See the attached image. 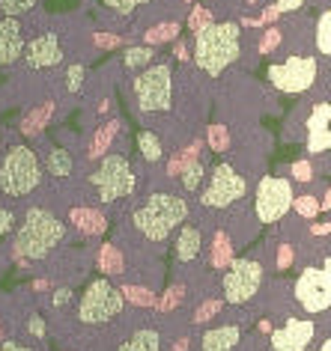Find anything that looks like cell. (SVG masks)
<instances>
[{
    "instance_id": "cell-13",
    "label": "cell",
    "mask_w": 331,
    "mask_h": 351,
    "mask_svg": "<svg viewBox=\"0 0 331 351\" xmlns=\"http://www.w3.org/2000/svg\"><path fill=\"white\" fill-rule=\"evenodd\" d=\"M24 66L33 69V72H42V69H54L63 60V45H60L57 33H42L33 42H24Z\"/></svg>"
},
{
    "instance_id": "cell-18",
    "label": "cell",
    "mask_w": 331,
    "mask_h": 351,
    "mask_svg": "<svg viewBox=\"0 0 331 351\" xmlns=\"http://www.w3.org/2000/svg\"><path fill=\"white\" fill-rule=\"evenodd\" d=\"M119 351H161V339L152 328H141L119 342Z\"/></svg>"
},
{
    "instance_id": "cell-21",
    "label": "cell",
    "mask_w": 331,
    "mask_h": 351,
    "mask_svg": "<svg viewBox=\"0 0 331 351\" xmlns=\"http://www.w3.org/2000/svg\"><path fill=\"white\" fill-rule=\"evenodd\" d=\"M203 179H206V167H203V161H188V164L179 170L182 191H188V194H194V191H200V185H203Z\"/></svg>"
},
{
    "instance_id": "cell-34",
    "label": "cell",
    "mask_w": 331,
    "mask_h": 351,
    "mask_svg": "<svg viewBox=\"0 0 331 351\" xmlns=\"http://www.w3.org/2000/svg\"><path fill=\"white\" fill-rule=\"evenodd\" d=\"M227 143H230L227 128H224V125H212V128H209V146H212L215 152H224V149H227Z\"/></svg>"
},
{
    "instance_id": "cell-7",
    "label": "cell",
    "mask_w": 331,
    "mask_h": 351,
    "mask_svg": "<svg viewBox=\"0 0 331 351\" xmlns=\"http://www.w3.org/2000/svg\"><path fill=\"white\" fill-rule=\"evenodd\" d=\"M135 99L146 113H164L173 101V69L170 63H152L135 77Z\"/></svg>"
},
{
    "instance_id": "cell-1",
    "label": "cell",
    "mask_w": 331,
    "mask_h": 351,
    "mask_svg": "<svg viewBox=\"0 0 331 351\" xmlns=\"http://www.w3.org/2000/svg\"><path fill=\"white\" fill-rule=\"evenodd\" d=\"M188 221V203L185 197L179 194H168V191H159V194H150L141 206L135 208L132 223L135 230L144 235L146 241H164L176 232L179 223Z\"/></svg>"
},
{
    "instance_id": "cell-41",
    "label": "cell",
    "mask_w": 331,
    "mask_h": 351,
    "mask_svg": "<svg viewBox=\"0 0 331 351\" xmlns=\"http://www.w3.org/2000/svg\"><path fill=\"white\" fill-rule=\"evenodd\" d=\"M69 301H72V292H69V289H57V292H54V304L63 306V304H69Z\"/></svg>"
},
{
    "instance_id": "cell-16",
    "label": "cell",
    "mask_w": 331,
    "mask_h": 351,
    "mask_svg": "<svg viewBox=\"0 0 331 351\" xmlns=\"http://www.w3.org/2000/svg\"><path fill=\"white\" fill-rule=\"evenodd\" d=\"M200 253H203V232H200L194 223H179L176 247H173V256H176V262H179V265H188V262L200 259Z\"/></svg>"
},
{
    "instance_id": "cell-27",
    "label": "cell",
    "mask_w": 331,
    "mask_h": 351,
    "mask_svg": "<svg viewBox=\"0 0 331 351\" xmlns=\"http://www.w3.org/2000/svg\"><path fill=\"white\" fill-rule=\"evenodd\" d=\"M328 117H331L328 101H319L317 108L310 110V117H308V122H304V128H308V131H322V128H328Z\"/></svg>"
},
{
    "instance_id": "cell-4",
    "label": "cell",
    "mask_w": 331,
    "mask_h": 351,
    "mask_svg": "<svg viewBox=\"0 0 331 351\" xmlns=\"http://www.w3.org/2000/svg\"><path fill=\"white\" fill-rule=\"evenodd\" d=\"M39 182H42L39 155L24 143L10 146V152L0 161V191H3L6 197L19 199V197L33 194V191L39 188Z\"/></svg>"
},
{
    "instance_id": "cell-38",
    "label": "cell",
    "mask_w": 331,
    "mask_h": 351,
    "mask_svg": "<svg viewBox=\"0 0 331 351\" xmlns=\"http://www.w3.org/2000/svg\"><path fill=\"white\" fill-rule=\"evenodd\" d=\"M12 223H15L12 212H10V208H3V206H0V235H6V232H10V230H12Z\"/></svg>"
},
{
    "instance_id": "cell-30",
    "label": "cell",
    "mask_w": 331,
    "mask_h": 351,
    "mask_svg": "<svg viewBox=\"0 0 331 351\" xmlns=\"http://www.w3.org/2000/svg\"><path fill=\"white\" fill-rule=\"evenodd\" d=\"M75 221H78V226H84L87 232H99L102 226H104V221L95 212H87V208H75Z\"/></svg>"
},
{
    "instance_id": "cell-10",
    "label": "cell",
    "mask_w": 331,
    "mask_h": 351,
    "mask_svg": "<svg viewBox=\"0 0 331 351\" xmlns=\"http://www.w3.org/2000/svg\"><path fill=\"white\" fill-rule=\"evenodd\" d=\"M293 208V185L281 176H263L254 194V212L260 223H277Z\"/></svg>"
},
{
    "instance_id": "cell-12",
    "label": "cell",
    "mask_w": 331,
    "mask_h": 351,
    "mask_svg": "<svg viewBox=\"0 0 331 351\" xmlns=\"http://www.w3.org/2000/svg\"><path fill=\"white\" fill-rule=\"evenodd\" d=\"M245 194H248V182L239 176V170H233L230 164H218L212 176H209V185L203 197H200V203L206 208H227Z\"/></svg>"
},
{
    "instance_id": "cell-15",
    "label": "cell",
    "mask_w": 331,
    "mask_h": 351,
    "mask_svg": "<svg viewBox=\"0 0 331 351\" xmlns=\"http://www.w3.org/2000/svg\"><path fill=\"white\" fill-rule=\"evenodd\" d=\"M24 51V33L19 19L0 15V66H12Z\"/></svg>"
},
{
    "instance_id": "cell-44",
    "label": "cell",
    "mask_w": 331,
    "mask_h": 351,
    "mask_svg": "<svg viewBox=\"0 0 331 351\" xmlns=\"http://www.w3.org/2000/svg\"><path fill=\"white\" fill-rule=\"evenodd\" d=\"M30 330L36 333V337H42V333H45V328H42V322L36 319V315H33V322H30Z\"/></svg>"
},
{
    "instance_id": "cell-42",
    "label": "cell",
    "mask_w": 331,
    "mask_h": 351,
    "mask_svg": "<svg viewBox=\"0 0 331 351\" xmlns=\"http://www.w3.org/2000/svg\"><path fill=\"white\" fill-rule=\"evenodd\" d=\"M0 351H33V348L21 346V342H15V339H10V342H3V346H0Z\"/></svg>"
},
{
    "instance_id": "cell-17",
    "label": "cell",
    "mask_w": 331,
    "mask_h": 351,
    "mask_svg": "<svg viewBox=\"0 0 331 351\" xmlns=\"http://www.w3.org/2000/svg\"><path fill=\"white\" fill-rule=\"evenodd\" d=\"M242 339V324H218L200 337V351H233Z\"/></svg>"
},
{
    "instance_id": "cell-39",
    "label": "cell",
    "mask_w": 331,
    "mask_h": 351,
    "mask_svg": "<svg viewBox=\"0 0 331 351\" xmlns=\"http://www.w3.org/2000/svg\"><path fill=\"white\" fill-rule=\"evenodd\" d=\"M275 6H277V12H295L304 6V0H275Z\"/></svg>"
},
{
    "instance_id": "cell-8",
    "label": "cell",
    "mask_w": 331,
    "mask_h": 351,
    "mask_svg": "<svg viewBox=\"0 0 331 351\" xmlns=\"http://www.w3.org/2000/svg\"><path fill=\"white\" fill-rule=\"evenodd\" d=\"M260 286H263V265L257 259H233L227 271L221 277V289H224V301L233 306H242L248 301H254Z\"/></svg>"
},
{
    "instance_id": "cell-9",
    "label": "cell",
    "mask_w": 331,
    "mask_h": 351,
    "mask_svg": "<svg viewBox=\"0 0 331 351\" xmlns=\"http://www.w3.org/2000/svg\"><path fill=\"white\" fill-rule=\"evenodd\" d=\"M317 72H319V63L317 57H308V54H299V57H290L284 63H275L269 66V81L272 86H277L281 93L286 95H299L304 90H310L313 81H317Z\"/></svg>"
},
{
    "instance_id": "cell-33",
    "label": "cell",
    "mask_w": 331,
    "mask_h": 351,
    "mask_svg": "<svg viewBox=\"0 0 331 351\" xmlns=\"http://www.w3.org/2000/svg\"><path fill=\"white\" fill-rule=\"evenodd\" d=\"M206 24H212V15H209V10H206V6H194L191 15H188V27L197 33V30H203Z\"/></svg>"
},
{
    "instance_id": "cell-22",
    "label": "cell",
    "mask_w": 331,
    "mask_h": 351,
    "mask_svg": "<svg viewBox=\"0 0 331 351\" xmlns=\"http://www.w3.org/2000/svg\"><path fill=\"white\" fill-rule=\"evenodd\" d=\"M179 36V21H164V24H155V27H150L144 33V39H146V45H161V42H170V39H176Z\"/></svg>"
},
{
    "instance_id": "cell-6",
    "label": "cell",
    "mask_w": 331,
    "mask_h": 351,
    "mask_svg": "<svg viewBox=\"0 0 331 351\" xmlns=\"http://www.w3.org/2000/svg\"><path fill=\"white\" fill-rule=\"evenodd\" d=\"M90 182L102 203H117V199H123L135 191V167L128 164V158L117 152L104 155L102 164L95 167V173L90 176Z\"/></svg>"
},
{
    "instance_id": "cell-24",
    "label": "cell",
    "mask_w": 331,
    "mask_h": 351,
    "mask_svg": "<svg viewBox=\"0 0 331 351\" xmlns=\"http://www.w3.org/2000/svg\"><path fill=\"white\" fill-rule=\"evenodd\" d=\"M313 42H317V51L322 57L331 54V12H322L317 21V33H313Z\"/></svg>"
},
{
    "instance_id": "cell-45",
    "label": "cell",
    "mask_w": 331,
    "mask_h": 351,
    "mask_svg": "<svg viewBox=\"0 0 331 351\" xmlns=\"http://www.w3.org/2000/svg\"><path fill=\"white\" fill-rule=\"evenodd\" d=\"M185 54H188L185 45H182V42H176V57H179V60H185Z\"/></svg>"
},
{
    "instance_id": "cell-43",
    "label": "cell",
    "mask_w": 331,
    "mask_h": 351,
    "mask_svg": "<svg viewBox=\"0 0 331 351\" xmlns=\"http://www.w3.org/2000/svg\"><path fill=\"white\" fill-rule=\"evenodd\" d=\"M277 15H281V12H277V6H269V10L263 12V19H260V21H275Z\"/></svg>"
},
{
    "instance_id": "cell-23",
    "label": "cell",
    "mask_w": 331,
    "mask_h": 351,
    "mask_svg": "<svg viewBox=\"0 0 331 351\" xmlns=\"http://www.w3.org/2000/svg\"><path fill=\"white\" fill-rule=\"evenodd\" d=\"M137 149H141V155L146 161H161V155H164L161 140H159V134H152V131H141V134H137Z\"/></svg>"
},
{
    "instance_id": "cell-35",
    "label": "cell",
    "mask_w": 331,
    "mask_h": 351,
    "mask_svg": "<svg viewBox=\"0 0 331 351\" xmlns=\"http://www.w3.org/2000/svg\"><path fill=\"white\" fill-rule=\"evenodd\" d=\"M84 66L81 63H75V66H69V72H66V90L69 93H78L81 90V84H84Z\"/></svg>"
},
{
    "instance_id": "cell-37",
    "label": "cell",
    "mask_w": 331,
    "mask_h": 351,
    "mask_svg": "<svg viewBox=\"0 0 331 351\" xmlns=\"http://www.w3.org/2000/svg\"><path fill=\"white\" fill-rule=\"evenodd\" d=\"M293 176H295V182H310L313 179V167L308 161H295L293 164Z\"/></svg>"
},
{
    "instance_id": "cell-36",
    "label": "cell",
    "mask_w": 331,
    "mask_h": 351,
    "mask_svg": "<svg viewBox=\"0 0 331 351\" xmlns=\"http://www.w3.org/2000/svg\"><path fill=\"white\" fill-rule=\"evenodd\" d=\"M277 45H281V30H266L263 33V42H260V51H263V54H269V51H275Z\"/></svg>"
},
{
    "instance_id": "cell-29",
    "label": "cell",
    "mask_w": 331,
    "mask_h": 351,
    "mask_svg": "<svg viewBox=\"0 0 331 351\" xmlns=\"http://www.w3.org/2000/svg\"><path fill=\"white\" fill-rule=\"evenodd\" d=\"M114 134H117V122H111V125H104L99 134H95V140H93V158H99V155H104V149L111 146V140H114Z\"/></svg>"
},
{
    "instance_id": "cell-2",
    "label": "cell",
    "mask_w": 331,
    "mask_h": 351,
    "mask_svg": "<svg viewBox=\"0 0 331 351\" xmlns=\"http://www.w3.org/2000/svg\"><path fill=\"white\" fill-rule=\"evenodd\" d=\"M242 54V30L239 24H206L194 36V63L209 77H218L227 66L236 63Z\"/></svg>"
},
{
    "instance_id": "cell-20",
    "label": "cell",
    "mask_w": 331,
    "mask_h": 351,
    "mask_svg": "<svg viewBox=\"0 0 331 351\" xmlns=\"http://www.w3.org/2000/svg\"><path fill=\"white\" fill-rule=\"evenodd\" d=\"M152 63H155V48L152 45H135L123 54V66L128 69V72H137V69H146Z\"/></svg>"
},
{
    "instance_id": "cell-25",
    "label": "cell",
    "mask_w": 331,
    "mask_h": 351,
    "mask_svg": "<svg viewBox=\"0 0 331 351\" xmlns=\"http://www.w3.org/2000/svg\"><path fill=\"white\" fill-rule=\"evenodd\" d=\"M39 0H0V15H6V19H21V15H27L36 10Z\"/></svg>"
},
{
    "instance_id": "cell-28",
    "label": "cell",
    "mask_w": 331,
    "mask_h": 351,
    "mask_svg": "<svg viewBox=\"0 0 331 351\" xmlns=\"http://www.w3.org/2000/svg\"><path fill=\"white\" fill-rule=\"evenodd\" d=\"M328 146H331V134H328V128H322V131H308V152H310V155H322V152H328Z\"/></svg>"
},
{
    "instance_id": "cell-19",
    "label": "cell",
    "mask_w": 331,
    "mask_h": 351,
    "mask_svg": "<svg viewBox=\"0 0 331 351\" xmlns=\"http://www.w3.org/2000/svg\"><path fill=\"white\" fill-rule=\"evenodd\" d=\"M45 170H48V176H54V179H66V176H72L75 161L66 149L54 146V149H48V155H45Z\"/></svg>"
},
{
    "instance_id": "cell-3",
    "label": "cell",
    "mask_w": 331,
    "mask_h": 351,
    "mask_svg": "<svg viewBox=\"0 0 331 351\" xmlns=\"http://www.w3.org/2000/svg\"><path fill=\"white\" fill-rule=\"evenodd\" d=\"M66 239V223L48 208H27L24 221L15 232V250L27 259H45L57 244Z\"/></svg>"
},
{
    "instance_id": "cell-14",
    "label": "cell",
    "mask_w": 331,
    "mask_h": 351,
    "mask_svg": "<svg viewBox=\"0 0 331 351\" xmlns=\"http://www.w3.org/2000/svg\"><path fill=\"white\" fill-rule=\"evenodd\" d=\"M317 324L308 319H290L284 328H277L272 333V348L275 351H308Z\"/></svg>"
},
{
    "instance_id": "cell-11",
    "label": "cell",
    "mask_w": 331,
    "mask_h": 351,
    "mask_svg": "<svg viewBox=\"0 0 331 351\" xmlns=\"http://www.w3.org/2000/svg\"><path fill=\"white\" fill-rule=\"evenodd\" d=\"M295 301L301 304L304 313L319 315L331 304V274H328V259L322 268H304L295 280Z\"/></svg>"
},
{
    "instance_id": "cell-31",
    "label": "cell",
    "mask_w": 331,
    "mask_h": 351,
    "mask_svg": "<svg viewBox=\"0 0 331 351\" xmlns=\"http://www.w3.org/2000/svg\"><path fill=\"white\" fill-rule=\"evenodd\" d=\"M293 206H295V212H299L301 217H313V215L319 212V199H317V197H310V194L293 197Z\"/></svg>"
},
{
    "instance_id": "cell-5",
    "label": "cell",
    "mask_w": 331,
    "mask_h": 351,
    "mask_svg": "<svg viewBox=\"0 0 331 351\" xmlns=\"http://www.w3.org/2000/svg\"><path fill=\"white\" fill-rule=\"evenodd\" d=\"M126 306V298L123 292L111 283V280H93L87 286V292L81 295L78 301V310H75V319L81 324H108L111 319H117Z\"/></svg>"
},
{
    "instance_id": "cell-40",
    "label": "cell",
    "mask_w": 331,
    "mask_h": 351,
    "mask_svg": "<svg viewBox=\"0 0 331 351\" xmlns=\"http://www.w3.org/2000/svg\"><path fill=\"white\" fill-rule=\"evenodd\" d=\"M95 42H99L102 48H117L119 36H114V33H95Z\"/></svg>"
},
{
    "instance_id": "cell-32",
    "label": "cell",
    "mask_w": 331,
    "mask_h": 351,
    "mask_svg": "<svg viewBox=\"0 0 331 351\" xmlns=\"http://www.w3.org/2000/svg\"><path fill=\"white\" fill-rule=\"evenodd\" d=\"M144 3H150V0H104V6L114 10L117 15H132L137 6H144Z\"/></svg>"
},
{
    "instance_id": "cell-26",
    "label": "cell",
    "mask_w": 331,
    "mask_h": 351,
    "mask_svg": "<svg viewBox=\"0 0 331 351\" xmlns=\"http://www.w3.org/2000/svg\"><path fill=\"white\" fill-rule=\"evenodd\" d=\"M51 110H54V104H42V108H36L30 113L27 119H24V134H36V131H42V125L51 119Z\"/></svg>"
}]
</instances>
